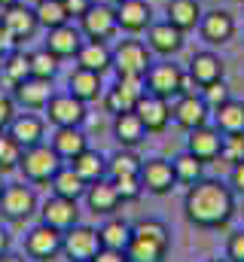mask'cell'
<instances>
[{"label": "cell", "instance_id": "obj_12", "mask_svg": "<svg viewBox=\"0 0 244 262\" xmlns=\"http://www.w3.org/2000/svg\"><path fill=\"white\" fill-rule=\"evenodd\" d=\"M0 25H3V31L12 37V43H15V46H18L22 40H31V37L40 31L37 12H34V6H28V3L6 6V9H3V15H0Z\"/></svg>", "mask_w": 244, "mask_h": 262}, {"label": "cell", "instance_id": "obj_51", "mask_svg": "<svg viewBox=\"0 0 244 262\" xmlns=\"http://www.w3.org/2000/svg\"><path fill=\"white\" fill-rule=\"evenodd\" d=\"M0 262H25V256H15V253H3Z\"/></svg>", "mask_w": 244, "mask_h": 262}, {"label": "cell", "instance_id": "obj_42", "mask_svg": "<svg viewBox=\"0 0 244 262\" xmlns=\"http://www.w3.org/2000/svg\"><path fill=\"white\" fill-rule=\"evenodd\" d=\"M244 159V131L238 134H223V149H220V162H241Z\"/></svg>", "mask_w": 244, "mask_h": 262}, {"label": "cell", "instance_id": "obj_46", "mask_svg": "<svg viewBox=\"0 0 244 262\" xmlns=\"http://www.w3.org/2000/svg\"><path fill=\"white\" fill-rule=\"evenodd\" d=\"M64 3V12H67V18L70 21H79L86 12H89V6L95 3V0H61Z\"/></svg>", "mask_w": 244, "mask_h": 262}, {"label": "cell", "instance_id": "obj_33", "mask_svg": "<svg viewBox=\"0 0 244 262\" xmlns=\"http://www.w3.org/2000/svg\"><path fill=\"white\" fill-rule=\"evenodd\" d=\"M211 116H214V125L220 128V134H238V131H244V101L229 98Z\"/></svg>", "mask_w": 244, "mask_h": 262}, {"label": "cell", "instance_id": "obj_48", "mask_svg": "<svg viewBox=\"0 0 244 262\" xmlns=\"http://www.w3.org/2000/svg\"><path fill=\"white\" fill-rule=\"evenodd\" d=\"M92 262H128V256H125L122 250H107V247H101L98 256H95Z\"/></svg>", "mask_w": 244, "mask_h": 262}, {"label": "cell", "instance_id": "obj_54", "mask_svg": "<svg viewBox=\"0 0 244 262\" xmlns=\"http://www.w3.org/2000/svg\"><path fill=\"white\" fill-rule=\"evenodd\" d=\"M107 3H113V6H116V3H122V0H107Z\"/></svg>", "mask_w": 244, "mask_h": 262}, {"label": "cell", "instance_id": "obj_17", "mask_svg": "<svg viewBox=\"0 0 244 262\" xmlns=\"http://www.w3.org/2000/svg\"><path fill=\"white\" fill-rule=\"evenodd\" d=\"M37 213H40V223H46V226H52L58 232H67V229H73L79 223V204L73 198H61V195L46 198Z\"/></svg>", "mask_w": 244, "mask_h": 262}, {"label": "cell", "instance_id": "obj_40", "mask_svg": "<svg viewBox=\"0 0 244 262\" xmlns=\"http://www.w3.org/2000/svg\"><path fill=\"white\" fill-rule=\"evenodd\" d=\"M22 146L6 134L0 131V174H9V171H18V162H22Z\"/></svg>", "mask_w": 244, "mask_h": 262}, {"label": "cell", "instance_id": "obj_24", "mask_svg": "<svg viewBox=\"0 0 244 262\" xmlns=\"http://www.w3.org/2000/svg\"><path fill=\"white\" fill-rule=\"evenodd\" d=\"M86 43V37H83V31H79V25H61V28H52V31H46V49L55 55V58H76V52H79V46Z\"/></svg>", "mask_w": 244, "mask_h": 262}, {"label": "cell", "instance_id": "obj_23", "mask_svg": "<svg viewBox=\"0 0 244 262\" xmlns=\"http://www.w3.org/2000/svg\"><path fill=\"white\" fill-rule=\"evenodd\" d=\"M83 198H86V204H89V210L95 216H113L122 207V198H119V192H116V186H113L110 177H104L98 183H89V189H86Z\"/></svg>", "mask_w": 244, "mask_h": 262}, {"label": "cell", "instance_id": "obj_21", "mask_svg": "<svg viewBox=\"0 0 244 262\" xmlns=\"http://www.w3.org/2000/svg\"><path fill=\"white\" fill-rule=\"evenodd\" d=\"M6 134L22 146V149H31L37 143H46V119L37 116V113H15V119L9 122Z\"/></svg>", "mask_w": 244, "mask_h": 262}, {"label": "cell", "instance_id": "obj_22", "mask_svg": "<svg viewBox=\"0 0 244 262\" xmlns=\"http://www.w3.org/2000/svg\"><path fill=\"white\" fill-rule=\"evenodd\" d=\"M186 149L198 159V162H214V159H220V149H223V134L217 125H198V128L189 131V137H186Z\"/></svg>", "mask_w": 244, "mask_h": 262}, {"label": "cell", "instance_id": "obj_47", "mask_svg": "<svg viewBox=\"0 0 244 262\" xmlns=\"http://www.w3.org/2000/svg\"><path fill=\"white\" fill-rule=\"evenodd\" d=\"M229 189H232L235 195H244V159L235 162L232 171H229Z\"/></svg>", "mask_w": 244, "mask_h": 262}, {"label": "cell", "instance_id": "obj_32", "mask_svg": "<svg viewBox=\"0 0 244 262\" xmlns=\"http://www.w3.org/2000/svg\"><path fill=\"white\" fill-rule=\"evenodd\" d=\"M0 76H3V85H18L22 79L31 76V55L22 52V49H9L0 61Z\"/></svg>", "mask_w": 244, "mask_h": 262}, {"label": "cell", "instance_id": "obj_16", "mask_svg": "<svg viewBox=\"0 0 244 262\" xmlns=\"http://www.w3.org/2000/svg\"><path fill=\"white\" fill-rule=\"evenodd\" d=\"M116 21H119V31L128 34V37L147 34L150 25L156 21L150 0H122V3H116Z\"/></svg>", "mask_w": 244, "mask_h": 262}, {"label": "cell", "instance_id": "obj_49", "mask_svg": "<svg viewBox=\"0 0 244 262\" xmlns=\"http://www.w3.org/2000/svg\"><path fill=\"white\" fill-rule=\"evenodd\" d=\"M9 49H15V43H12V37L3 31V25H0V61H3V55H6Z\"/></svg>", "mask_w": 244, "mask_h": 262}, {"label": "cell", "instance_id": "obj_10", "mask_svg": "<svg viewBox=\"0 0 244 262\" xmlns=\"http://www.w3.org/2000/svg\"><path fill=\"white\" fill-rule=\"evenodd\" d=\"M144 95H147L144 76H116V82L110 89H104V104L113 116L116 113H131Z\"/></svg>", "mask_w": 244, "mask_h": 262}, {"label": "cell", "instance_id": "obj_30", "mask_svg": "<svg viewBox=\"0 0 244 262\" xmlns=\"http://www.w3.org/2000/svg\"><path fill=\"white\" fill-rule=\"evenodd\" d=\"M113 137L119 140V146L134 149L137 143L147 140V128H144V122L137 119L134 110H131V113H116V116H113Z\"/></svg>", "mask_w": 244, "mask_h": 262}, {"label": "cell", "instance_id": "obj_37", "mask_svg": "<svg viewBox=\"0 0 244 262\" xmlns=\"http://www.w3.org/2000/svg\"><path fill=\"white\" fill-rule=\"evenodd\" d=\"M140 165H144V159H140L134 149L119 146V149L107 159V177H122V174H137V177H140Z\"/></svg>", "mask_w": 244, "mask_h": 262}, {"label": "cell", "instance_id": "obj_55", "mask_svg": "<svg viewBox=\"0 0 244 262\" xmlns=\"http://www.w3.org/2000/svg\"><path fill=\"white\" fill-rule=\"evenodd\" d=\"M214 262H229V259H214Z\"/></svg>", "mask_w": 244, "mask_h": 262}, {"label": "cell", "instance_id": "obj_44", "mask_svg": "<svg viewBox=\"0 0 244 262\" xmlns=\"http://www.w3.org/2000/svg\"><path fill=\"white\" fill-rule=\"evenodd\" d=\"M15 119V101L6 89H0V131L9 128V122Z\"/></svg>", "mask_w": 244, "mask_h": 262}, {"label": "cell", "instance_id": "obj_39", "mask_svg": "<svg viewBox=\"0 0 244 262\" xmlns=\"http://www.w3.org/2000/svg\"><path fill=\"white\" fill-rule=\"evenodd\" d=\"M31 55V76H40V79H55V73H58V61L46 46L43 49H37V52H28Z\"/></svg>", "mask_w": 244, "mask_h": 262}, {"label": "cell", "instance_id": "obj_38", "mask_svg": "<svg viewBox=\"0 0 244 262\" xmlns=\"http://www.w3.org/2000/svg\"><path fill=\"white\" fill-rule=\"evenodd\" d=\"M34 12H37V21H40L43 31H52V28H61V25L70 21L61 0H37L34 3Z\"/></svg>", "mask_w": 244, "mask_h": 262}, {"label": "cell", "instance_id": "obj_31", "mask_svg": "<svg viewBox=\"0 0 244 262\" xmlns=\"http://www.w3.org/2000/svg\"><path fill=\"white\" fill-rule=\"evenodd\" d=\"M86 183H98V180H104L107 177V156H101L98 149H86V152H79L73 162H67Z\"/></svg>", "mask_w": 244, "mask_h": 262}, {"label": "cell", "instance_id": "obj_4", "mask_svg": "<svg viewBox=\"0 0 244 262\" xmlns=\"http://www.w3.org/2000/svg\"><path fill=\"white\" fill-rule=\"evenodd\" d=\"M153 64V52L144 40H119L113 46V70L116 76H144Z\"/></svg>", "mask_w": 244, "mask_h": 262}, {"label": "cell", "instance_id": "obj_34", "mask_svg": "<svg viewBox=\"0 0 244 262\" xmlns=\"http://www.w3.org/2000/svg\"><path fill=\"white\" fill-rule=\"evenodd\" d=\"M52 195H61V198H73V201H79V198L86 195V189H89V183L70 168V165H61L58 174L52 177Z\"/></svg>", "mask_w": 244, "mask_h": 262}, {"label": "cell", "instance_id": "obj_53", "mask_svg": "<svg viewBox=\"0 0 244 262\" xmlns=\"http://www.w3.org/2000/svg\"><path fill=\"white\" fill-rule=\"evenodd\" d=\"M3 186H6V183H3V174H0V192H3Z\"/></svg>", "mask_w": 244, "mask_h": 262}, {"label": "cell", "instance_id": "obj_50", "mask_svg": "<svg viewBox=\"0 0 244 262\" xmlns=\"http://www.w3.org/2000/svg\"><path fill=\"white\" fill-rule=\"evenodd\" d=\"M3 253H9V232L0 226V256H3Z\"/></svg>", "mask_w": 244, "mask_h": 262}, {"label": "cell", "instance_id": "obj_7", "mask_svg": "<svg viewBox=\"0 0 244 262\" xmlns=\"http://www.w3.org/2000/svg\"><path fill=\"white\" fill-rule=\"evenodd\" d=\"M43 119L46 122H52L55 128H83V122H86V104L79 101V98H73L70 92H52V98H49V104L43 107Z\"/></svg>", "mask_w": 244, "mask_h": 262}, {"label": "cell", "instance_id": "obj_27", "mask_svg": "<svg viewBox=\"0 0 244 262\" xmlns=\"http://www.w3.org/2000/svg\"><path fill=\"white\" fill-rule=\"evenodd\" d=\"M76 67H86L104 76L107 70H113V46L101 40H86L76 52Z\"/></svg>", "mask_w": 244, "mask_h": 262}, {"label": "cell", "instance_id": "obj_13", "mask_svg": "<svg viewBox=\"0 0 244 262\" xmlns=\"http://www.w3.org/2000/svg\"><path fill=\"white\" fill-rule=\"evenodd\" d=\"M238 25H235V15L229 9H211V12H201V21H198V34L208 46H226L232 37H235Z\"/></svg>", "mask_w": 244, "mask_h": 262}, {"label": "cell", "instance_id": "obj_19", "mask_svg": "<svg viewBox=\"0 0 244 262\" xmlns=\"http://www.w3.org/2000/svg\"><path fill=\"white\" fill-rule=\"evenodd\" d=\"M183 43H186V40H183V31L174 28L168 18L153 21L150 31H147V46H150V52H156V55H162V58L177 55L183 49Z\"/></svg>", "mask_w": 244, "mask_h": 262}, {"label": "cell", "instance_id": "obj_1", "mask_svg": "<svg viewBox=\"0 0 244 262\" xmlns=\"http://www.w3.org/2000/svg\"><path fill=\"white\" fill-rule=\"evenodd\" d=\"M183 213L198 229H223L235 216V192L223 180L201 177L183 195Z\"/></svg>", "mask_w": 244, "mask_h": 262}, {"label": "cell", "instance_id": "obj_3", "mask_svg": "<svg viewBox=\"0 0 244 262\" xmlns=\"http://www.w3.org/2000/svg\"><path fill=\"white\" fill-rule=\"evenodd\" d=\"M61 165H64L61 156L49 146V143H37V146H31V149L22 152L18 171L25 174L28 183H52V177L58 174Z\"/></svg>", "mask_w": 244, "mask_h": 262}, {"label": "cell", "instance_id": "obj_28", "mask_svg": "<svg viewBox=\"0 0 244 262\" xmlns=\"http://www.w3.org/2000/svg\"><path fill=\"white\" fill-rule=\"evenodd\" d=\"M49 146L58 152L61 162L67 165V162H73L79 152H86V149H89V137H86V131H83V128H55V131H52Z\"/></svg>", "mask_w": 244, "mask_h": 262}, {"label": "cell", "instance_id": "obj_9", "mask_svg": "<svg viewBox=\"0 0 244 262\" xmlns=\"http://www.w3.org/2000/svg\"><path fill=\"white\" fill-rule=\"evenodd\" d=\"M37 210H40V204H37V195H34L31 186H25V183H6L3 186V192H0V213L6 220L25 223Z\"/></svg>", "mask_w": 244, "mask_h": 262}, {"label": "cell", "instance_id": "obj_29", "mask_svg": "<svg viewBox=\"0 0 244 262\" xmlns=\"http://www.w3.org/2000/svg\"><path fill=\"white\" fill-rule=\"evenodd\" d=\"M201 3L198 0H168V6H165V18L174 25V28H180L183 34L186 31H198V21H201Z\"/></svg>", "mask_w": 244, "mask_h": 262}, {"label": "cell", "instance_id": "obj_6", "mask_svg": "<svg viewBox=\"0 0 244 262\" xmlns=\"http://www.w3.org/2000/svg\"><path fill=\"white\" fill-rule=\"evenodd\" d=\"M79 31L86 40H101V43H110L116 34H119V21H116V6L113 3H92L89 12L79 18Z\"/></svg>", "mask_w": 244, "mask_h": 262}, {"label": "cell", "instance_id": "obj_45", "mask_svg": "<svg viewBox=\"0 0 244 262\" xmlns=\"http://www.w3.org/2000/svg\"><path fill=\"white\" fill-rule=\"evenodd\" d=\"M226 259L229 262H244V229L232 232L226 241Z\"/></svg>", "mask_w": 244, "mask_h": 262}, {"label": "cell", "instance_id": "obj_41", "mask_svg": "<svg viewBox=\"0 0 244 262\" xmlns=\"http://www.w3.org/2000/svg\"><path fill=\"white\" fill-rule=\"evenodd\" d=\"M110 180H113V186L119 192L122 204L125 201H137V198L144 195V186H140V177L137 174H122V177H110Z\"/></svg>", "mask_w": 244, "mask_h": 262}, {"label": "cell", "instance_id": "obj_25", "mask_svg": "<svg viewBox=\"0 0 244 262\" xmlns=\"http://www.w3.org/2000/svg\"><path fill=\"white\" fill-rule=\"evenodd\" d=\"M104 76L95 73V70H86V67H76L70 76H67V92L73 98H79L83 104H92L98 98H104Z\"/></svg>", "mask_w": 244, "mask_h": 262}, {"label": "cell", "instance_id": "obj_20", "mask_svg": "<svg viewBox=\"0 0 244 262\" xmlns=\"http://www.w3.org/2000/svg\"><path fill=\"white\" fill-rule=\"evenodd\" d=\"M134 113H137V119L144 122L147 134H162V131L168 128V122H171V101L156 98V95L147 92V95L137 101Z\"/></svg>", "mask_w": 244, "mask_h": 262}, {"label": "cell", "instance_id": "obj_36", "mask_svg": "<svg viewBox=\"0 0 244 262\" xmlns=\"http://www.w3.org/2000/svg\"><path fill=\"white\" fill-rule=\"evenodd\" d=\"M171 168H174L177 183H186V186H192V183H198L205 177V162H198L189 149H183L180 156L171 159Z\"/></svg>", "mask_w": 244, "mask_h": 262}, {"label": "cell", "instance_id": "obj_26", "mask_svg": "<svg viewBox=\"0 0 244 262\" xmlns=\"http://www.w3.org/2000/svg\"><path fill=\"white\" fill-rule=\"evenodd\" d=\"M186 73H189V76L198 82V89H201V85H208V82H217V79H223V76H226V61H223L217 52H211V49H201V52H195V55L189 58Z\"/></svg>", "mask_w": 244, "mask_h": 262}, {"label": "cell", "instance_id": "obj_18", "mask_svg": "<svg viewBox=\"0 0 244 262\" xmlns=\"http://www.w3.org/2000/svg\"><path fill=\"white\" fill-rule=\"evenodd\" d=\"M15 107H25V110H43L52 98V79H40V76H28L22 79L18 85L9 89Z\"/></svg>", "mask_w": 244, "mask_h": 262}, {"label": "cell", "instance_id": "obj_11", "mask_svg": "<svg viewBox=\"0 0 244 262\" xmlns=\"http://www.w3.org/2000/svg\"><path fill=\"white\" fill-rule=\"evenodd\" d=\"M140 186H144V192H150V195H168V192L177 186V177H174L171 162L162 159V156L144 159V165H140Z\"/></svg>", "mask_w": 244, "mask_h": 262}, {"label": "cell", "instance_id": "obj_52", "mask_svg": "<svg viewBox=\"0 0 244 262\" xmlns=\"http://www.w3.org/2000/svg\"><path fill=\"white\" fill-rule=\"evenodd\" d=\"M15 3H22V0H0V9H6V6H15Z\"/></svg>", "mask_w": 244, "mask_h": 262}, {"label": "cell", "instance_id": "obj_15", "mask_svg": "<svg viewBox=\"0 0 244 262\" xmlns=\"http://www.w3.org/2000/svg\"><path fill=\"white\" fill-rule=\"evenodd\" d=\"M61 238H64V232L46 226V223H37V226L28 232V238H25V253L37 262L55 259L61 253Z\"/></svg>", "mask_w": 244, "mask_h": 262}, {"label": "cell", "instance_id": "obj_14", "mask_svg": "<svg viewBox=\"0 0 244 262\" xmlns=\"http://www.w3.org/2000/svg\"><path fill=\"white\" fill-rule=\"evenodd\" d=\"M171 119L183 131H192V128H198V125H208L211 122V107L205 104L201 92L198 95H177L171 101Z\"/></svg>", "mask_w": 244, "mask_h": 262}, {"label": "cell", "instance_id": "obj_43", "mask_svg": "<svg viewBox=\"0 0 244 262\" xmlns=\"http://www.w3.org/2000/svg\"><path fill=\"white\" fill-rule=\"evenodd\" d=\"M201 98H205V104H208L211 110H217L220 104H226V101L232 98V92H229L226 79H217V82H208V85H201Z\"/></svg>", "mask_w": 244, "mask_h": 262}, {"label": "cell", "instance_id": "obj_2", "mask_svg": "<svg viewBox=\"0 0 244 262\" xmlns=\"http://www.w3.org/2000/svg\"><path fill=\"white\" fill-rule=\"evenodd\" d=\"M171 247V229L162 220L131 223V241L125 247L128 262H165Z\"/></svg>", "mask_w": 244, "mask_h": 262}, {"label": "cell", "instance_id": "obj_5", "mask_svg": "<svg viewBox=\"0 0 244 262\" xmlns=\"http://www.w3.org/2000/svg\"><path fill=\"white\" fill-rule=\"evenodd\" d=\"M186 76V70L177 67L171 58H162V61H153L150 70L144 73V85L150 95L156 98H165V101H174L180 95V82Z\"/></svg>", "mask_w": 244, "mask_h": 262}, {"label": "cell", "instance_id": "obj_8", "mask_svg": "<svg viewBox=\"0 0 244 262\" xmlns=\"http://www.w3.org/2000/svg\"><path fill=\"white\" fill-rule=\"evenodd\" d=\"M98 250H101V235H98V229H92V226L76 223V226L67 229L64 238H61V253L70 262H92L98 256Z\"/></svg>", "mask_w": 244, "mask_h": 262}, {"label": "cell", "instance_id": "obj_35", "mask_svg": "<svg viewBox=\"0 0 244 262\" xmlns=\"http://www.w3.org/2000/svg\"><path fill=\"white\" fill-rule=\"evenodd\" d=\"M98 235H101V247H107V250H122V253H125V247H128V241H131V223H125L119 216H107V223L98 229Z\"/></svg>", "mask_w": 244, "mask_h": 262}]
</instances>
